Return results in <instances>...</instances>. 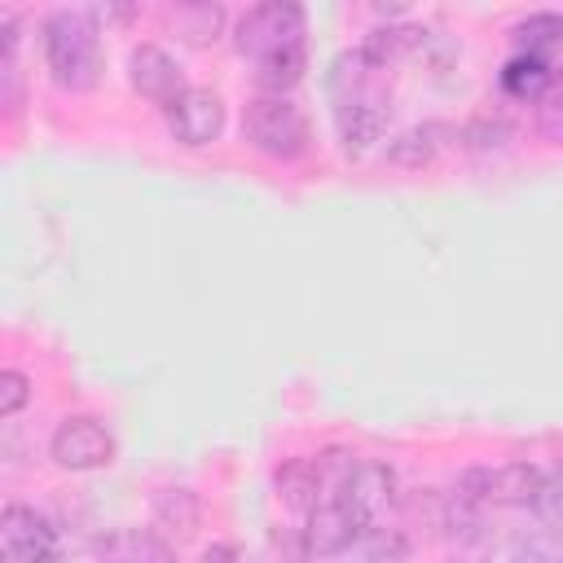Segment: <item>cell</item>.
I'll list each match as a JSON object with an SVG mask.
<instances>
[{
  "label": "cell",
  "instance_id": "obj_8",
  "mask_svg": "<svg viewBox=\"0 0 563 563\" xmlns=\"http://www.w3.org/2000/svg\"><path fill=\"white\" fill-rule=\"evenodd\" d=\"M128 79H132V88H136L145 101H158V106H167V110L189 92L180 66H176L158 44H136V48H132V57H128Z\"/></svg>",
  "mask_w": 563,
  "mask_h": 563
},
{
  "label": "cell",
  "instance_id": "obj_7",
  "mask_svg": "<svg viewBox=\"0 0 563 563\" xmlns=\"http://www.w3.org/2000/svg\"><path fill=\"white\" fill-rule=\"evenodd\" d=\"M339 141H343V154L347 158H361L383 132H387V119H391V101L387 92H347L343 106H339Z\"/></svg>",
  "mask_w": 563,
  "mask_h": 563
},
{
  "label": "cell",
  "instance_id": "obj_10",
  "mask_svg": "<svg viewBox=\"0 0 563 563\" xmlns=\"http://www.w3.org/2000/svg\"><path fill=\"white\" fill-rule=\"evenodd\" d=\"M101 563H176V550L150 528H114L92 541Z\"/></svg>",
  "mask_w": 563,
  "mask_h": 563
},
{
  "label": "cell",
  "instance_id": "obj_27",
  "mask_svg": "<svg viewBox=\"0 0 563 563\" xmlns=\"http://www.w3.org/2000/svg\"><path fill=\"white\" fill-rule=\"evenodd\" d=\"M0 106L9 119H18L22 110V70H18V57L13 62H0Z\"/></svg>",
  "mask_w": 563,
  "mask_h": 563
},
{
  "label": "cell",
  "instance_id": "obj_30",
  "mask_svg": "<svg viewBox=\"0 0 563 563\" xmlns=\"http://www.w3.org/2000/svg\"><path fill=\"white\" fill-rule=\"evenodd\" d=\"M453 563H475V559H453Z\"/></svg>",
  "mask_w": 563,
  "mask_h": 563
},
{
  "label": "cell",
  "instance_id": "obj_9",
  "mask_svg": "<svg viewBox=\"0 0 563 563\" xmlns=\"http://www.w3.org/2000/svg\"><path fill=\"white\" fill-rule=\"evenodd\" d=\"M167 123H172V136L189 150H202L211 145L220 132H224V101L220 92L211 88H189L172 110H167Z\"/></svg>",
  "mask_w": 563,
  "mask_h": 563
},
{
  "label": "cell",
  "instance_id": "obj_26",
  "mask_svg": "<svg viewBox=\"0 0 563 563\" xmlns=\"http://www.w3.org/2000/svg\"><path fill=\"white\" fill-rule=\"evenodd\" d=\"M26 400H31V378L22 369H0V418L22 413Z\"/></svg>",
  "mask_w": 563,
  "mask_h": 563
},
{
  "label": "cell",
  "instance_id": "obj_28",
  "mask_svg": "<svg viewBox=\"0 0 563 563\" xmlns=\"http://www.w3.org/2000/svg\"><path fill=\"white\" fill-rule=\"evenodd\" d=\"M202 563H238V550H233V545H211V550L202 554Z\"/></svg>",
  "mask_w": 563,
  "mask_h": 563
},
{
  "label": "cell",
  "instance_id": "obj_16",
  "mask_svg": "<svg viewBox=\"0 0 563 563\" xmlns=\"http://www.w3.org/2000/svg\"><path fill=\"white\" fill-rule=\"evenodd\" d=\"M427 40L422 26H409V22H387V26H374L361 44V57L369 66H387V62H400L405 53H413L418 44Z\"/></svg>",
  "mask_w": 563,
  "mask_h": 563
},
{
  "label": "cell",
  "instance_id": "obj_13",
  "mask_svg": "<svg viewBox=\"0 0 563 563\" xmlns=\"http://www.w3.org/2000/svg\"><path fill=\"white\" fill-rule=\"evenodd\" d=\"M277 501L290 510V515H299V519H308L317 506H321V484H317V462L312 457H290V462H282V471H277Z\"/></svg>",
  "mask_w": 563,
  "mask_h": 563
},
{
  "label": "cell",
  "instance_id": "obj_12",
  "mask_svg": "<svg viewBox=\"0 0 563 563\" xmlns=\"http://www.w3.org/2000/svg\"><path fill=\"white\" fill-rule=\"evenodd\" d=\"M299 537H303L308 559H330V554L347 550V545H352L361 532L352 528V519H347V515H343V506L334 501V506H317V510L303 519Z\"/></svg>",
  "mask_w": 563,
  "mask_h": 563
},
{
  "label": "cell",
  "instance_id": "obj_15",
  "mask_svg": "<svg viewBox=\"0 0 563 563\" xmlns=\"http://www.w3.org/2000/svg\"><path fill=\"white\" fill-rule=\"evenodd\" d=\"M167 26L189 48H207V44H216V35L224 26V9L211 4V0H185V4H172L167 9Z\"/></svg>",
  "mask_w": 563,
  "mask_h": 563
},
{
  "label": "cell",
  "instance_id": "obj_29",
  "mask_svg": "<svg viewBox=\"0 0 563 563\" xmlns=\"http://www.w3.org/2000/svg\"><path fill=\"white\" fill-rule=\"evenodd\" d=\"M136 9H97V18H110V22H123V18H132Z\"/></svg>",
  "mask_w": 563,
  "mask_h": 563
},
{
  "label": "cell",
  "instance_id": "obj_18",
  "mask_svg": "<svg viewBox=\"0 0 563 563\" xmlns=\"http://www.w3.org/2000/svg\"><path fill=\"white\" fill-rule=\"evenodd\" d=\"M308 70V53L303 48H286V53H273L264 62H255V84L268 92V97H286Z\"/></svg>",
  "mask_w": 563,
  "mask_h": 563
},
{
  "label": "cell",
  "instance_id": "obj_6",
  "mask_svg": "<svg viewBox=\"0 0 563 563\" xmlns=\"http://www.w3.org/2000/svg\"><path fill=\"white\" fill-rule=\"evenodd\" d=\"M0 559L4 563H62L57 532L31 506H4L0 515Z\"/></svg>",
  "mask_w": 563,
  "mask_h": 563
},
{
  "label": "cell",
  "instance_id": "obj_24",
  "mask_svg": "<svg viewBox=\"0 0 563 563\" xmlns=\"http://www.w3.org/2000/svg\"><path fill=\"white\" fill-rule=\"evenodd\" d=\"M510 136H515V128L506 119H493V114H479V119H471L462 128V145L466 150H501Z\"/></svg>",
  "mask_w": 563,
  "mask_h": 563
},
{
  "label": "cell",
  "instance_id": "obj_25",
  "mask_svg": "<svg viewBox=\"0 0 563 563\" xmlns=\"http://www.w3.org/2000/svg\"><path fill=\"white\" fill-rule=\"evenodd\" d=\"M515 563H563V532L545 528L515 545Z\"/></svg>",
  "mask_w": 563,
  "mask_h": 563
},
{
  "label": "cell",
  "instance_id": "obj_23",
  "mask_svg": "<svg viewBox=\"0 0 563 563\" xmlns=\"http://www.w3.org/2000/svg\"><path fill=\"white\" fill-rule=\"evenodd\" d=\"M409 559V537L400 528H374L361 545V563H405Z\"/></svg>",
  "mask_w": 563,
  "mask_h": 563
},
{
  "label": "cell",
  "instance_id": "obj_14",
  "mask_svg": "<svg viewBox=\"0 0 563 563\" xmlns=\"http://www.w3.org/2000/svg\"><path fill=\"white\" fill-rule=\"evenodd\" d=\"M154 523L176 537V541H189L198 528H202V501L194 488H158L154 493Z\"/></svg>",
  "mask_w": 563,
  "mask_h": 563
},
{
  "label": "cell",
  "instance_id": "obj_5",
  "mask_svg": "<svg viewBox=\"0 0 563 563\" xmlns=\"http://www.w3.org/2000/svg\"><path fill=\"white\" fill-rule=\"evenodd\" d=\"M391 501H396V471L387 462H374V457L356 462L352 479L339 493V506H343V515L352 519L356 532H369L387 515Z\"/></svg>",
  "mask_w": 563,
  "mask_h": 563
},
{
  "label": "cell",
  "instance_id": "obj_21",
  "mask_svg": "<svg viewBox=\"0 0 563 563\" xmlns=\"http://www.w3.org/2000/svg\"><path fill=\"white\" fill-rule=\"evenodd\" d=\"M532 128L541 141L563 145V70L545 84V92L532 101Z\"/></svg>",
  "mask_w": 563,
  "mask_h": 563
},
{
  "label": "cell",
  "instance_id": "obj_1",
  "mask_svg": "<svg viewBox=\"0 0 563 563\" xmlns=\"http://www.w3.org/2000/svg\"><path fill=\"white\" fill-rule=\"evenodd\" d=\"M44 62L57 88L66 92H92L106 75V57H101V35L92 26V18L57 9L44 18Z\"/></svg>",
  "mask_w": 563,
  "mask_h": 563
},
{
  "label": "cell",
  "instance_id": "obj_20",
  "mask_svg": "<svg viewBox=\"0 0 563 563\" xmlns=\"http://www.w3.org/2000/svg\"><path fill=\"white\" fill-rule=\"evenodd\" d=\"M510 40H515L519 53L541 57L545 48H554L563 40V13H528L523 22L510 26Z\"/></svg>",
  "mask_w": 563,
  "mask_h": 563
},
{
  "label": "cell",
  "instance_id": "obj_2",
  "mask_svg": "<svg viewBox=\"0 0 563 563\" xmlns=\"http://www.w3.org/2000/svg\"><path fill=\"white\" fill-rule=\"evenodd\" d=\"M242 136H246L251 150H260L264 158H277V163H290V158H299L312 145L308 114L290 97H268V92H260L246 106Z\"/></svg>",
  "mask_w": 563,
  "mask_h": 563
},
{
  "label": "cell",
  "instance_id": "obj_22",
  "mask_svg": "<svg viewBox=\"0 0 563 563\" xmlns=\"http://www.w3.org/2000/svg\"><path fill=\"white\" fill-rule=\"evenodd\" d=\"M317 462V484H321V506H334L339 501V493H343V484L352 479V471H356V457L347 453V449H325V453H317L312 457Z\"/></svg>",
  "mask_w": 563,
  "mask_h": 563
},
{
  "label": "cell",
  "instance_id": "obj_19",
  "mask_svg": "<svg viewBox=\"0 0 563 563\" xmlns=\"http://www.w3.org/2000/svg\"><path fill=\"white\" fill-rule=\"evenodd\" d=\"M554 79V70L541 62V57H528V53H515L506 66H501V88L519 101H537L545 92V84Z\"/></svg>",
  "mask_w": 563,
  "mask_h": 563
},
{
  "label": "cell",
  "instance_id": "obj_3",
  "mask_svg": "<svg viewBox=\"0 0 563 563\" xmlns=\"http://www.w3.org/2000/svg\"><path fill=\"white\" fill-rule=\"evenodd\" d=\"M303 26H308V18L299 4L264 0L238 18V53H246L251 62H264L286 48H303Z\"/></svg>",
  "mask_w": 563,
  "mask_h": 563
},
{
  "label": "cell",
  "instance_id": "obj_11",
  "mask_svg": "<svg viewBox=\"0 0 563 563\" xmlns=\"http://www.w3.org/2000/svg\"><path fill=\"white\" fill-rule=\"evenodd\" d=\"M545 484V471L532 466V462H506V466H488V479H484V501L488 506H532L537 493Z\"/></svg>",
  "mask_w": 563,
  "mask_h": 563
},
{
  "label": "cell",
  "instance_id": "obj_4",
  "mask_svg": "<svg viewBox=\"0 0 563 563\" xmlns=\"http://www.w3.org/2000/svg\"><path fill=\"white\" fill-rule=\"evenodd\" d=\"M48 453L62 471H97V466L114 462V435L97 418L75 413V418L57 422V431L48 440Z\"/></svg>",
  "mask_w": 563,
  "mask_h": 563
},
{
  "label": "cell",
  "instance_id": "obj_17",
  "mask_svg": "<svg viewBox=\"0 0 563 563\" xmlns=\"http://www.w3.org/2000/svg\"><path fill=\"white\" fill-rule=\"evenodd\" d=\"M435 136H444V128H435V123L400 132V136L387 145V163L400 167V172H422V167H431V163H435V150H440Z\"/></svg>",
  "mask_w": 563,
  "mask_h": 563
}]
</instances>
